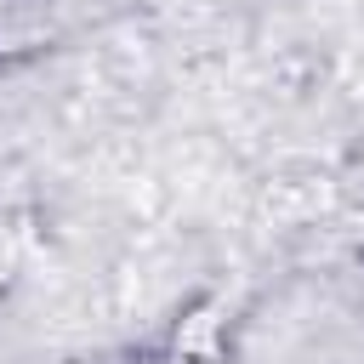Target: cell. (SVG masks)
Returning <instances> with one entry per match:
<instances>
[{
  "instance_id": "obj_1",
  "label": "cell",
  "mask_w": 364,
  "mask_h": 364,
  "mask_svg": "<svg viewBox=\"0 0 364 364\" xmlns=\"http://www.w3.org/2000/svg\"><path fill=\"white\" fill-rule=\"evenodd\" d=\"M165 353L171 358H188V364H222L228 358V301L222 296H199L165 336Z\"/></svg>"
},
{
  "instance_id": "obj_2",
  "label": "cell",
  "mask_w": 364,
  "mask_h": 364,
  "mask_svg": "<svg viewBox=\"0 0 364 364\" xmlns=\"http://www.w3.org/2000/svg\"><path fill=\"white\" fill-rule=\"evenodd\" d=\"M358 256H364V222H358Z\"/></svg>"
}]
</instances>
